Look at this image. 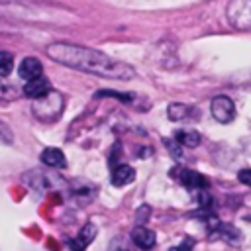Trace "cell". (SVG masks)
<instances>
[{"label": "cell", "instance_id": "obj_22", "mask_svg": "<svg viewBox=\"0 0 251 251\" xmlns=\"http://www.w3.org/2000/svg\"><path fill=\"white\" fill-rule=\"evenodd\" d=\"M106 251H131V247H129L122 237H114V239L110 241V245H108Z\"/></svg>", "mask_w": 251, "mask_h": 251}, {"label": "cell", "instance_id": "obj_6", "mask_svg": "<svg viewBox=\"0 0 251 251\" xmlns=\"http://www.w3.org/2000/svg\"><path fill=\"white\" fill-rule=\"evenodd\" d=\"M212 118L220 124H229L235 118V104L229 96H216L210 102Z\"/></svg>", "mask_w": 251, "mask_h": 251}, {"label": "cell", "instance_id": "obj_4", "mask_svg": "<svg viewBox=\"0 0 251 251\" xmlns=\"http://www.w3.org/2000/svg\"><path fill=\"white\" fill-rule=\"evenodd\" d=\"M227 20L233 27L251 31V0H231L227 4Z\"/></svg>", "mask_w": 251, "mask_h": 251}, {"label": "cell", "instance_id": "obj_18", "mask_svg": "<svg viewBox=\"0 0 251 251\" xmlns=\"http://www.w3.org/2000/svg\"><path fill=\"white\" fill-rule=\"evenodd\" d=\"M14 69V57L8 51H0V76H8Z\"/></svg>", "mask_w": 251, "mask_h": 251}, {"label": "cell", "instance_id": "obj_20", "mask_svg": "<svg viewBox=\"0 0 251 251\" xmlns=\"http://www.w3.org/2000/svg\"><path fill=\"white\" fill-rule=\"evenodd\" d=\"M196 202H198V206H200L202 210H210L212 204H214V198H212L206 190H200V192L196 194Z\"/></svg>", "mask_w": 251, "mask_h": 251}, {"label": "cell", "instance_id": "obj_15", "mask_svg": "<svg viewBox=\"0 0 251 251\" xmlns=\"http://www.w3.org/2000/svg\"><path fill=\"white\" fill-rule=\"evenodd\" d=\"M200 133L194 131V129H178L175 133V141L180 145V147H196L200 145Z\"/></svg>", "mask_w": 251, "mask_h": 251}, {"label": "cell", "instance_id": "obj_3", "mask_svg": "<svg viewBox=\"0 0 251 251\" xmlns=\"http://www.w3.org/2000/svg\"><path fill=\"white\" fill-rule=\"evenodd\" d=\"M24 180L37 194H45V192L55 190L63 184V178H59L57 175L45 173V171H29L27 175H24Z\"/></svg>", "mask_w": 251, "mask_h": 251}, {"label": "cell", "instance_id": "obj_8", "mask_svg": "<svg viewBox=\"0 0 251 251\" xmlns=\"http://www.w3.org/2000/svg\"><path fill=\"white\" fill-rule=\"evenodd\" d=\"M96 192H98V188L92 182H86V180H73V184H71V198L75 202H78L80 206L92 202Z\"/></svg>", "mask_w": 251, "mask_h": 251}, {"label": "cell", "instance_id": "obj_25", "mask_svg": "<svg viewBox=\"0 0 251 251\" xmlns=\"http://www.w3.org/2000/svg\"><path fill=\"white\" fill-rule=\"evenodd\" d=\"M237 178H239L241 184H245V186L251 188V169H241V171L237 173Z\"/></svg>", "mask_w": 251, "mask_h": 251}, {"label": "cell", "instance_id": "obj_11", "mask_svg": "<svg viewBox=\"0 0 251 251\" xmlns=\"http://www.w3.org/2000/svg\"><path fill=\"white\" fill-rule=\"evenodd\" d=\"M49 90H51V82L43 75L37 76V78H33V80H27L25 86H24V94L27 98H31V100H37V98L45 96Z\"/></svg>", "mask_w": 251, "mask_h": 251}, {"label": "cell", "instance_id": "obj_13", "mask_svg": "<svg viewBox=\"0 0 251 251\" xmlns=\"http://www.w3.org/2000/svg\"><path fill=\"white\" fill-rule=\"evenodd\" d=\"M114 186H126L131 184L135 180V169L129 165H116L112 169V176H110Z\"/></svg>", "mask_w": 251, "mask_h": 251}, {"label": "cell", "instance_id": "obj_5", "mask_svg": "<svg viewBox=\"0 0 251 251\" xmlns=\"http://www.w3.org/2000/svg\"><path fill=\"white\" fill-rule=\"evenodd\" d=\"M171 175H173L182 186H186L188 190H196V192H200V190H206V188L210 186L208 178H206L204 175H200L198 171H192V169L176 167V169H173Z\"/></svg>", "mask_w": 251, "mask_h": 251}, {"label": "cell", "instance_id": "obj_23", "mask_svg": "<svg viewBox=\"0 0 251 251\" xmlns=\"http://www.w3.org/2000/svg\"><path fill=\"white\" fill-rule=\"evenodd\" d=\"M151 216V208L149 206H139L137 208V212H135V222H137V226H143L145 222H147V218Z\"/></svg>", "mask_w": 251, "mask_h": 251}, {"label": "cell", "instance_id": "obj_7", "mask_svg": "<svg viewBox=\"0 0 251 251\" xmlns=\"http://www.w3.org/2000/svg\"><path fill=\"white\" fill-rule=\"evenodd\" d=\"M129 237H131V243H133L137 249H141V251H151V249L155 247V243H157L155 231L149 229V227H145V226H135V227L131 229Z\"/></svg>", "mask_w": 251, "mask_h": 251}, {"label": "cell", "instance_id": "obj_19", "mask_svg": "<svg viewBox=\"0 0 251 251\" xmlns=\"http://www.w3.org/2000/svg\"><path fill=\"white\" fill-rule=\"evenodd\" d=\"M163 143H165V147L169 149V153H171L175 159H182V147H180L175 139H167V137H165Z\"/></svg>", "mask_w": 251, "mask_h": 251}, {"label": "cell", "instance_id": "obj_24", "mask_svg": "<svg viewBox=\"0 0 251 251\" xmlns=\"http://www.w3.org/2000/svg\"><path fill=\"white\" fill-rule=\"evenodd\" d=\"M192 247H194V239H192V237H184L178 245L171 247L169 251H192Z\"/></svg>", "mask_w": 251, "mask_h": 251}, {"label": "cell", "instance_id": "obj_10", "mask_svg": "<svg viewBox=\"0 0 251 251\" xmlns=\"http://www.w3.org/2000/svg\"><path fill=\"white\" fill-rule=\"evenodd\" d=\"M96 233H98V229H96L94 224H86V226H82L80 231H78V235L73 237V239L69 241V249H71V251H84V249L94 241Z\"/></svg>", "mask_w": 251, "mask_h": 251}, {"label": "cell", "instance_id": "obj_9", "mask_svg": "<svg viewBox=\"0 0 251 251\" xmlns=\"http://www.w3.org/2000/svg\"><path fill=\"white\" fill-rule=\"evenodd\" d=\"M208 239H222V241H227V243H235L241 239V233L235 226L231 224H224V222H218L212 229H208Z\"/></svg>", "mask_w": 251, "mask_h": 251}, {"label": "cell", "instance_id": "obj_1", "mask_svg": "<svg viewBox=\"0 0 251 251\" xmlns=\"http://www.w3.org/2000/svg\"><path fill=\"white\" fill-rule=\"evenodd\" d=\"M45 53L49 59H53L65 67H71V69H76L82 73H90V75H96L102 78L129 80L135 76L133 67H129L127 63H122L118 59H112L110 55H106L98 49H92V47L59 41V43L49 45L45 49Z\"/></svg>", "mask_w": 251, "mask_h": 251}, {"label": "cell", "instance_id": "obj_16", "mask_svg": "<svg viewBox=\"0 0 251 251\" xmlns=\"http://www.w3.org/2000/svg\"><path fill=\"white\" fill-rule=\"evenodd\" d=\"M167 116H169V120H173V122H180V120H184V118L190 116V108H188L186 104L173 102V104L167 108Z\"/></svg>", "mask_w": 251, "mask_h": 251}, {"label": "cell", "instance_id": "obj_12", "mask_svg": "<svg viewBox=\"0 0 251 251\" xmlns=\"http://www.w3.org/2000/svg\"><path fill=\"white\" fill-rule=\"evenodd\" d=\"M41 163L51 167V169H65L67 167V159H65V153L57 147H45L39 155Z\"/></svg>", "mask_w": 251, "mask_h": 251}, {"label": "cell", "instance_id": "obj_2", "mask_svg": "<svg viewBox=\"0 0 251 251\" xmlns=\"http://www.w3.org/2000/svg\"><path fill=\"white\" fill-rule=\"evenodd\" d=\"M63 106H65V100L61 96V92H55V90H49L45 96L33 100L31 104V110H33V116L43 122V124H53L61 118V112H63Z\"/></svg>", "mask_w": 251, "mask_h": 251}, {"label": "cell", "instance_id": "obj_17", "mask_svg": "<svg viewBox=\"0 0 251 251\" xmlns=\"http://www.w3.org/2000/svg\"><path fill=\"white\" fill-rule=\"evenodd\" d=\"M18 96H20V90L14 84L0 80V100H16Z\"/></svg>", "mask_w": 251, "mask_h": 251}, {"label": "cell", "instance_id": "obj_21", "mask_svg": "<svg viewBox=\"0 0 251 251\" xmlns=\"http://www.w3.org/2000/svg\"><path fill=\"white\" fill-rule=\"evenodd\" d=\"M12 141H14V133H12V129L0 120V143H2V145H12Z\"/></svg>", "mask_w": 251, "mask_h": 251}, {"label": "cell", "instance_id": "obj_14", "mask_svg": "<svg viewBox=\"0 0 251 251\" xmlns=\"http://www.w3.org/2000/svg\"><path fill=\"white\" fill-rule=\"evenodd\" d=\"M18 73H20V76L25 78V82H27V80H33V78L41 76L43 67H41V63H39L35 57H25V59L20 63Z\"/></svg>", "mask_w": 251, "mask_h": 251}]
</instances>
